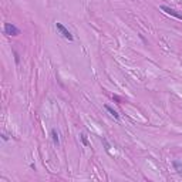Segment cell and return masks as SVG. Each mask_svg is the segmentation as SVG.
Segmentation results:
<instances>
[{"mask_svg":"<svg viewBox=\"0 0 182 182\" xmlns=\"http://www.w3.org/2000/svg\"><path fill=\"white\" fill-rule=\"evenodd\" d=\"M56 27H57V30H59L60 34H61L64 39H67L68 41H73V40H74L73 34L70 33V30H68V29H67L64 24H61V23H56Z\"/></svg>","mask_w":182,"mask_h":182,"instance_id":"obj_1","label":"cell"},{"mask_svg":"<svg viewBox=\"0 0 182 182\" xmlns=\"http://www.w3.org/2000/svg\"><path fill=\"white\" fill-rule=\"evenodd\" d=\"M4 34H7V36H19L20 30L12 23H6L4 24Z\"/></svg>","mask_w":182,"mask_h":182,"instance_id":"obj_2","label":"cell"},{"mask_svg":"<svg viewBox=\"0 0 182 182\" xmlns=\"http://www.w3.org/2000/svg\"><path fill=\"white\" fill-rule=\"evenodd\" d=\"M161 10H162V12H165L167 14H169V16L175 17V19L182 20V14L178 13V12H176V10H174V9H171V7H168V6H161Z\"/></svg>","mask_w":182,"mask_h":182,"instance_id":"obj_3","label":"cell"},{"mask_svg":"<svg viewBox=\"0 0 182 182\" xmlns=\"http://www.w3.org/2000/svg\"><path fill=\"white\" fill-rule=\"evenodd\" d=\"M51 138H53V142H54V145H57V147H59V145H60V138H59V132H57V130H56V128H53V130H51Z\"/></svg>","mask_w":182,"mask_h":182,"instance_id":"obj_4","label":"cell"},{"mask_svg":"<svg viewBox=\"0 0 182 182\" xmlns=\"http://www.w3.org/2000/svg\"><path fill=\"white\" fill-rule=\"evenodd\" d=\"M105 110L108 111V112H110V114H111V115H112L114 118H115V120H120V114H118V112H117L115 110H114V108H111L110 105H105Z\"/></svg>","mask_w":182,"mask_h":182,"instance_id":"obj_5","label":"cell"},{"mask_svg":"<svg viewBox=\"0 0 182 182\" xmlns=\"http://www.w3.org/2000/svg\"><path fill=\"white\" fill-rule=\"evenodd\" d=\"M172 165H174V168H175L176 172L182 174V164L179 162V161H174V162H172Z\"/></svg>","mask_w":182,"mask_h":182,"instance_id":"obj_6","label":"cell"},{"mask_svg":"<svg viewBox=\"0 0 182 182\" xmlns=\"http://www.w3.org/2000/svg\"><path fill=\"white\" fill-rule=\"evenodd\" d=\"M81 141H83V144H84L85 147H87V145H88V141H87V136H85L84 134H83V135H81Z\"/></svg>","mask_w":182,"mask_h":182,"instance_id":"obj_7","label":"cell"},{"mask_svg":"<svg viewBox=\"0 0 182 182\" xmlns=\"http://www.w3.org/2000/svg\"><path fill=\"white\" fill-rule=\"evenodd\" d=\"M103 142H104V145H105V150H107V151L110 150V144L107 142V139H103Z\"/></svg>","mask_w":182,"mask_h":182,"instance_id":"obj_8","label":"cell"}]
</instances>
